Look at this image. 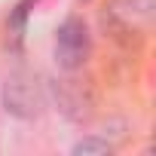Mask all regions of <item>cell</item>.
I'll list each match as a JSON object with an SVG mask.
<instances>
[{
  "label": "cell",
  "mask_w": 156,
  "mask_h": 156,
  "mask_svg": "<svg viewBox=\"0 0 156 156\" xmlns=\"http://www.w3.org/2000/svg\"><path fill=\"white\" fill-rule=\"evenodd\" d=\"M34 3H37V0H22V3L16 6V12L9 16V31H16V34H19V31L25 28V19H28V12H31V6H34Z\"/></svg>",
  "instance_id": "obj_6"
},
{
  "label": "cell",
  "mask_w": 156,
  "mask_h": 156,
  "mask_svg": "<svg viewBox=\"0 0 156 156\" xmlns=\"http://www.w3.org/2000/svg\"><path fill=\"white\" fill-rule=\"evenodd\" d=\"M110 144L101 138H83L80 144H73V156H107Z\"/></svg>",
  "instance_id": "obj_5"
},
{
  "label": "cell",
  "mask_w": 156,
  "mask_h": 156,
  "mask_svg": "<svg viewBox=\"0 0 156 156\" xmlns=\"http://www.w3.org/2000/svg\"><path fill=\"white\" fill-rule=\"evenodd\" d=\"M153 9H156V0H116V3H113V19H126V22L141 19V22H150Z\"/></svg>",
  "instance_id": "obj_4"
},
{
  "label": "cell",
  "mask_w": 156,
  "mask_h": 156,
  "mask_svg": "<svg viewBox=\"0 0 156 156\" xmlns=\"http://www.w3.org/2000/svg\"><path fill=\"white\" fill-rule=\"evenodd\" d=\"M89 52H92V37L86 22L80 16L64 19L55 31V61L64 70H80L89 61Z\"/></svg>",
  "instance_id": "obj_1"
},
{
  "label": "cell",
  "mask_w": 156,
  "mask_h": 156,
  "mask_svg": "<svg viewBox=\"0 0 156 156\" xmlns=\"http://www.w3.org/2000/svg\"><path fill=\"white\" fill-rule=\"evenodd\" d=\"M3 107L19 119H34L43 110V89L34 76L16 73L3 83Z\"/></svg>",
  "instance_id": "obj_2"
},
{
  "label": "cell",
  "mask_w": 156,
  "mask_h": 156,
  "mask_svg": "<svg viewBox=\"0 0 156 156\" xmlns=\"http://www.w3.org/2000/svg\"><path fill=\"white\" fill-rule=\"evenodd\" d=\"M55 98H58L61 110L70 119H86L92 113V95L83 89V83H76V80H61L55 86Z\"/></svg>",
  "instance_id": "obj_3"
}]
</instances>
